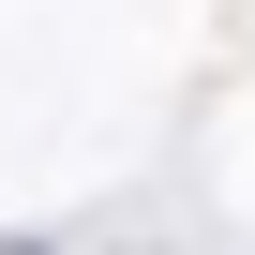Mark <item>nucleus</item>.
<instances>
[{
  "mask_svg": "<svg viewBox=\"0 0 255 255\" xmlns=\"http://www.w3.org/2000/svg\"><path fill=\"white\" fill-rule=\"evenodd\" d=\"M0 255H30V240H0Z\"/></svg>",
  "mask_w": 255,
  "mask_h": 255,
  "instance_id": "1",
  "label": "nucleus"
}]
</instances>
